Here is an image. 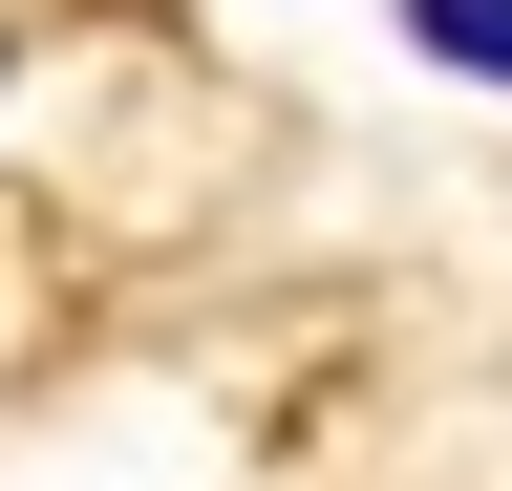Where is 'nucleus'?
<instances>
[{
    "label": "nucleus",
    "mask_w": 512,
    "mask_h": 491,
    "mask_svg": "<svg viewBox=\"0 0 512 491\" xmlns=\"http://www.w3.org/2000/svg\"><path fill=\"white\" fill-rule=\"evenodd\" d=\"M406 43H427L448 86H512V0H406Z\"/></svg>",
    "instance_id": "f257e3e1"
}]
</instances>
